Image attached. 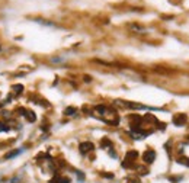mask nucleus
Here are the masks:
<instances>
[{
  "mask_svg": "<svg viewBox=\"0 0 189 183\" xmlns=\"http://www.w3.org/2000/svg\"><path fill=\"white\" fill-rule=\"evenodd\" d=\"M93 115L96 116V118H99L100 121L109 124V125H118V122H119V118H118V115H116V112L112 111V109H109V108H106V106H102V105L94 108Z\"/></svg>",
  "mask_w": 189,
  "mask_h": 183,
  "instance_id": "f257e3e1",
  "label": "nucleus"
},
{
  "mask_svg": "<svg viewBox=\"0 0 189 183\" xmlns=\"http://www.w3.org/2000/svg\"><path fill=\"white\" fill-rule=\"evenodd\" d=\"M186 119H188V118H186L185 113H178L176 116H173V124L178 126H182V125H185Z\"/></svg>",
  "mask_w": 189,
  "mask_h": 183,
  "instance_id": "f03ea898",
  "label": "nucleus"
},
{
  "mask_svg": "<svg viewBox=\"0 0 189 183\" xmlns=\"http://www.w3.org/2000/svg\"><path fill=\"white\" fill-rule=\"evenodd\" d=\"M143 159H144L146 163H153L154 159H156V153L153 150H147L146 153H144V155H143Z\"/></svg>",
  "mask_w": 189,
  "mask_h": 183,
  "instance_id": "7ed1b4c3",
  "label": "nucleus"
},
{
  "mask_svg": "<svg viewBox=\"0 0 189 183\" xmlns=\"http://www.w3.org/2000/svg\"><path fill=\"white\" fill-rule=\"evenodd\" d=\"M79 148H80L81 154H86V153H89V151L93 150V144H92V143H81Z\"/></svg>",
  "mask_w": 189,
  "mask_h": 183,
  "instance_id": "20e7f679",
  "label": "nucleus"
},
{
  "mask_svg": "<svg viewBox=\"0 0 189 183\" xmlns=\"http://www.w3.org/2000/svg\"><path fill=\"white\" fill-rule=\"evenodd\" d=\"M50 183H70V179L68 177H61V176H55L54 179H51Z\"/></svg>",
  "mask_w": 189,
  "mask_h": 183,
  "instance_id": "39448f33",
  "label": "nucleus"
},
{
  "mask_svg": "<svg viewBox=\"0 0 189 183\" xmlns=\"http://www.w3.org/2000/svg\"><path fill=\"white\" fill-rule=\"evenodd\" d=\"M24 112H25L24 115L26 116V119H28V121H31V122H35V121H37V116L33 115L32 111H25V109H24Z\"/></svg>",
  "mask_w": 189,
  "mask_h": 183,
  "instance_id": "423d86ee",
  "label": "nucleus"
},
{
  "mask_svg": "<svg viewBox=\"0 0 189 183\" xmlns=\"http://www.w3.org/2000/svg\"><path fill=\"white\" fill-rule=\"evenodd\" d=\"M22 151H24V150H15V151H12V153H9V154H6V155H5V159H6V160L13 159V157H16V155L20 154Z\"/></svg>",
  "mask_w": 189,
  "mask_h": 183,
  "instance_id": "0eeeda50",
  "label": "nucleus"
},
{
  "mask_svg": "<svg viewBox=\"0 0 189 183\" xmlns=\"http://www.w3.org/2000/svg\"><path fill=\"white\" fill-rule=\"evenodd\" d=\"M76 112H77V109H76V108H71V106H70V108H67L66 111H64V113H66L67 116H71V115H74Z\"/></svg>",
  "mask_w": 189,
  "mask_h": 183,
  "instance_id": "6e6552de",
  "label": "nucleus"
},
{
  "mask_svg": "<svg viewBox=\"0 0 189 183\" xmlns=\"http://www.w3.org/2000/svg\"><path fill=\"white\" fill-rule=\"evenodd\" d=\"M5 131H9V126L6 125V124H2V122H0V132H5Z\"/></svg>",
  "mask_w": 189,
  "mask_h": 183,
  "instance_id": "1a4fd4ad",
  "label": "nucleus"
},
{
  "mask_svg": "<svg viewBox=\"0 0 189 183\" xmlns=\"http://www.w3.org/2000/svg\"><path fill=\"white\" fill-rule=\"evenodd\" d=\"M22 89H24V86H22V84H18V86H13V90L16 92V93H20V92H22Z\"/></svg>",
  "mask_w": 189,
  "mask_h": 183,
  "instance_id": "9d476101",
  "label": "nucleus"
},
{
  "mask_svg": "<svg viewBox=\"0 0 189 183\" xmlns=\"http://www.w3.org/2000/svg\"><path fill=\"white\" fill-rule=\"evenodd\" d=\"M19 182V177H13L12 179V183H18Z\"/></svg>",
  "mask_w": 189,
  "mask_h": 183,
  "instance_id": "9b49d317",
  "label": "nucleus"
},
{
  "mask_svg": "<svg viewBox=\"0 0 189 183\" xmlns=\"http://www.w3.org/2000/svg\"><path fill=\"white\" fill-rule=\"evenodd\" d=\"M0 182H2V174H0Z\"/></svg>",
  "mask_w": 189,
  "mask_h": 183,
  "instance_id": "f8f14e48",
  "label": "nucleus"
}]
</instances>
